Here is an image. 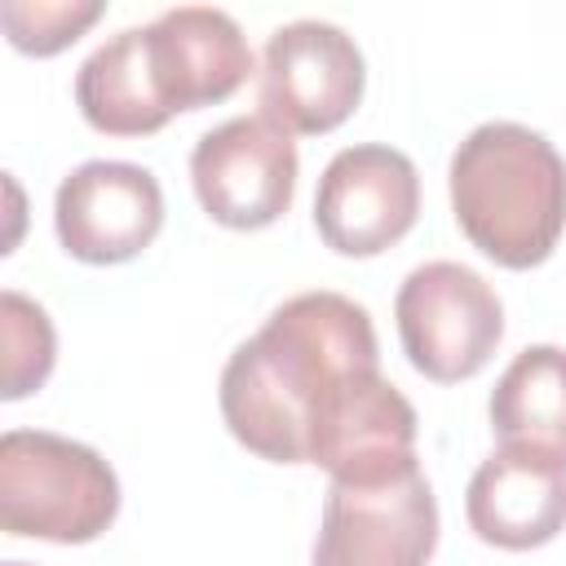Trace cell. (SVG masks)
Instances as JSON below:
<instances>
[{"mask_svg":"<svg viewBox=\"0 0 566 566\" xmlns=\"http://www.w3.org/2000/svg\"><path fill=\"white\" fill-rule=\"evenodd\" d=\"M371 314L340 292H301L243 340L221 371L226 429L274 464H310L318 407L358 371H376Z\"/></svg>","mask_w":566,"mask_h":566,"instance_id":"cell-1","label":"cell"},{"mask_svg":"<svg viewBox=\"0 0 566 566\" xmlns=\"http://www.w3.org/2000/svg\"><path fill=\"white\" fill-rule=\"evenodd\" d=\"M4 566H31V562H4Z\"/></svg>","mask_w":566,"mask_h":566,"instance_id":"cell-16","label":"cell"},{"mask_svg":"<svg viewBox=\"0 0 566 566\" xmlns=\"http://www.w3.org/2000/svg\"><path fill=\"white\" fill-rule=\"evenodd\" d=\"M367 66L332 22L301 18L270 31L261 53V115L283 133H332L363 102Z\"/></svg>","mask_w":566,"mask_h":566,"instance_id":"cell-7","label":"cell"},{"mask_svg":"<svg viewBox=\"0 0 566 566\" xmlns=\"http://www.w3.org/2000/svg\"><path fill=\"white\" fill-rule=\"evenodd\" d=\"M394 318L407 363L438 385L478 376L504 336L495 287L460 261L416 265L398 287Z\"/></svg>","mask_w":566,"mask_h":566,"instance_id":"cell-4","label":"cell"},{"mask_svg":"<svg viewBox=\"0 0 566 566\" xmlns=\"http://www.w3.org/2000/svg\"><path fill=\"white\" fill-rule=\"evenodd\" d=\"M451 212L464 239L504 270L548 261L566 230V159L513 119L478 124L451 155Z\"/></svg>","mask_w":566,"mask_h":566,"instance_id":"cell-2","label":"cell"},{"mask_svg":"<svg viewBox=\"0 0 566 566\" xmlns=\"http://www.w3.org/2000/svg\"><path fill=\"white\" fill-rule=\"evenodd\" d=\"M142 31L159 97L172 115L226 102L252 75V49L226 9H208V4L164 9Z\"/></svg>","mask_w":566,"mask_h":566,"instance_id":"cell-10","label":"cell"},{"mask_svg":"<svg viewBox=\"0 0 566 566\" xmlns=\"http://www.w3.org/2000/svg\"><path fill=\"white\" fill-rule=\"evenodd\" d=\"M420 212L416 164L380 142L345 146L318 177L314 226L340 256H376L394 248Z\"/></svg>","mask_w":566,"mask_h":566,"instance_id":"cell-8","label":"cell"},{"mask_svg":"<svg viewBox=\"0 0 566 566\" xmlns=\"http://www.w3.org/2000/svg\"><path fill=\"white\" fill-rule=\"evenodd\" d=\"M469 526L482 544L526 553L566 526V460L531 447L491 451L464 491Z\"/></svg>","mask_w":566,"mask_h":566,"instance_id":"cell-11","label":"cell"},{"mask_svg":"<svg viewBox=\"0 0 566 566\" xmlns=\"http://www.w3.org/2000/svg\"><path fill=\"white\" fill-rule=\"evenodd\" d=\"M438 548V500L420 464L376 482H332L314 566H424Z\"/></svg>","mask_w":566,"mask_h":566,"instance_id":"cell-5","label":"cell"},{"mask_svg":"<svg viewBox=\"0 0 566 566\" xmlns=\"http://www.w3.org/2000/svg\"><path fill=\"white\" fill-rule=\"evenodd\" d=\"M53 226L75 261L119 265L155 243L164 226V190L142 164L88 159L62 177L53 195Z\"/></svg>","mask_w":566,"mask_h":566,"instance_id":"cell-9","label":"cell"},{"mask_svg":"<svg viewBox=\"0 0 566 566\" xmlns=\"http://www.w3.org/2000/svg\"><path fill=\"white\" fill-rule=\"evenodd\" d=\"M75 106L97 133L111 137H146L172 119L146 57L142 27H124L84 57L75 75Z\"/></svg>","mask_w":566,"mask_h":566,"instance_id":"cell-12","label":"cell"},{"mask_svg":"<svg viewBox=\"0 0 566 566\" xmlns=\"http://www.w3.org/2000/svg\"><path fill=\"white\" fill-rule=\"evenodd\" d=\"M296 142L265 115H234L190 150L199 208L230 230L274 226L296 195Z\"/></svg>","mask_w":566,"mask_h":566,"instance_id":"cell-6","label":"cell"},{"mask_svg":"<svg viewBox=\"0 0 566 566\" xmlns=\"http://www.w3.org/2000/svg\"><path fill=\"white\" fill-rule=\"evenodd\" d=\"M491 429L504 447L566 460V349H522L491 389Z\"/></svg>","mask_w":566,"mask_h":566,"instance_id":"cell-13","label":"cell"},{"mask_svg":"<svg viewBox=\"0 0 566 566\" xmlns=\"http://www.w3.org/2000/svg\"><path fill=\"white\" fill-rule=\"evenodd\" d=\"M0 345H4V398L18 402L31 389H40L53 371V354H57V336L53 323L44 314V305H35L22 292H0Z\"/></svg>","mask_w":566,"mask_h":566,"instance_id":"cell-14","label":"cell"},{"mask_svg":"<svg viewBox=\"0 0 566 566\" xmlns=\"http://www.w3.org/2000/svg\"><path fill=\"white\" fill-rule=\"evenodd\" d=\"M119 513L115 469L84 442L9 429L0 438V526L18 539L88 544Z\"/></svg>","mask_w":566,"mask_h":566,"instance_id":"cell-3","label":"cell"},{"mask_svg":"<svg viewBox=\"0 0 566 566\" xmlns=\"http://www.w3.org/2000/svg\"><path fill=\"white\" fill-rule=\"evenodd\" d=\"M102 18V0H4L0 22L9 31V44L35 57H49L66 44H75L93 22Z\"/></svg>","mask_w":566,"mask_h":566,"instance_id":"cell-15","label":"cell"}]
</instances>
